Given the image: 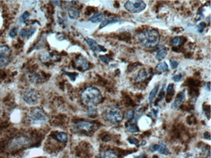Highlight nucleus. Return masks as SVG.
<instances>
[{"label":"nucleus","instance_id":"f257e3e1","mask_svg":"<svg viewBox=\"0 0 211 158\" xmlns=\"http://www.w3.org/2000/svg\"><path fill=\"white\" fill-rule=\"evenodd\" d=\"M160 35L157 31L154 29L145 30L139 33L137 36V41L139 45L144 48H153L159 43Z\"/></svg>","mask_w":211,"mask_h":158},{"label":"nucleus","instance_id":"f03ea898","mask_svg":"<svg viewBox=\"0 0 211 158\" xmlns=\"http://www.w3.org/2000/svg\"><path fill=\"white\" fill-rule=\"evenodd\" d=\"M81 100L82 102L87 106L95 107L102 100V96L97 88L89 86L82 92Z\"/></svg>","mask_w":211,"mask_h":158},{"label":"nucleus","instance_id":"7ed1b4c3","mask_svg":"<svg viewBox=\"0 0 211 158\" xmlns=\"http://www.w3.org/2000/svg\"><path fill=\"white\" fill-rule=\"evenodd\" d=\"M103 116L106 120L112 124H118L123 119L121 110L115 105H110L106 107L103 111Z\"/></svg>","mask_w":211,"mask_h":158},{"label":"nucleus","instance_id":"20e7f679","mask_svg":"<svg viewBox=\"0 0 211 158\" xmlns=\"http://www.w3.org/2000/svg\"><path fill=\"white\" fill-rule=\"evenodd\" d=\"M27 119L32 125H41L46 123L48 117L42 109L35 108L29 112Z\"/></svg>","mask_w":211,"mask_h":158},{"label":"nucleus","instance_id":"39448f33","mask_svg":"<svg viewBox=\"0 0 211 158\" xmlns=\"http://www.w3.org/2000/svg\"><path fill=\"white\" fill-rule=\"evenodd\" d=\"M125 8L132 13H139L146 8V4L140 0L127 1L125 4Z\"/></svg>","mask_w":211,"mask_h":158},{"label":"nucleus","instance_id":"423d86ee","mask_svg":"<svg viewBox=\"0 0 211 158\" xmlns=\"http://www.w3.org/2000/svg\"><path fill=\"white\" fill-rule=\"evenodd\" d=\"M23 100L28 105H36L39 101V94L34 89H27L23 95Z\"/></svg>","mask_w":211,"mask_h":158},{"label":"nucleus","instance_id":"0eeeda50","mask_svg":"<svg viewBox=\"0 0 211 158\" xmlns=\"http://www.w3.org/2000/svg\"><path fill=\"white\" fill-rule=\"evenodd\" d=\"M11 50L8 46H0V68L7 66L11 60Z\"/></svg>","mask_w":211,"mask_h":158},{"label":"nucleus","instance_id":"6e6552de","mask_svg":"<svg viewBox=\"0 0 211 158\" xmlns=\"http://www.w3.org/2000/svg\"><path fill=\"white\" fill-rule=\"evenodd\" d=\"M74 127L78 131H83L86 133L92 132L95 128V124L92 122L86 121V120H79L74 124Z\"/></svg>","mask_w":211,"mask_h":158},{"label":"nucleus","instance_id":"1a4fd4ad","mask_svg":"<svg viewBox=\"0 0 211 158\" xmlns=\"http://www.w3.org/2000/svg\"><path fill=\"white\" fill-rule=\"evenodd\" d=\"M149 149L151 152H156L157 151L159 153L162 154V155H169L170 152L168 148L167 147V146L163 143H159V144L153 145L152 147H149Z\"/></svg>","mask_w":211,"mask_h":158},{"label":"nucleus","instance_id":"9d476101","mask_svg":"<svg viewBox=\"0 0 211 158\" xmlns=\"http://www.w3.org/2000/svg\"><path fill=\"white\" fill-rule=\"evenodd\" d=\"M86 42L87 44L88 45V46L90 47V49L94 51V52H101V51H107L106 49H104L102 45H99L94 40L92 39H89V38H86L85 39Z\"/></svg>","mask_w":211,"mask_h":158},{"label":"nucleus","instance_id":"9b49d317","mask_svg":"<svg viewBox=\"0 0 211 158\" xmlns=\"http://www.w3.org/2000/svg\"><path fill=\"white\" fill-rule=\"evenodd\" d=\"M75 64L78 68H80L81 70H88L89 68V63L88 61L83 56H79L75 59Z\"/></svg>","mask_w":211,"mask_h":158},{"label":"nucleus","instance_id":"f8f14e48","mask_svg":"<svg viewBox=\"0 0 211 158\" xmlns=\"http://www.w3.org/2000/svg\"><path fill=\"white\" fill-rule=\"evenodd\" d=\"M185 99H186V91H181L178 95L176 96V97L175 100H174V102H173V107L174 108H178L181 105H182V103L184 102Z\"/></svg>","mask_w":211,"mask_h":158},{"label":"nucleus","instance_id":"ddd939ff","mask_svg":"<svg viewBox=\"0 0 211 158\" xmlns=\"http://www.w3.org/2000/svg\"><path fill=\"white\" fill-rule=\"evenodd\" d=\"M97 158H118V156L116 152H114L113 151L111 150H107L103 151L101 153L99 154Z\"/></svg>","mask_w":211,"mask_h":158},{"label":"nucleus","instance_id":"4468645a","mask_svg":"<svg viewBox=\"0 0 211 158\" xmlns=\"http://www.w3.org/2000/svg\"><path fill=\"white\" fill-rule=\"evenodd\" d=\"M34 32H35V29H33V28L27 29H27H22L20 31V36L23 39H27L30 36H32L34 34Z\"/></svg>","mask_w":211,"mask_h":158},{"label":"nucleus","instance_id":"2eb2a0df","mask_svg":"<svg viewBox=\"0 0 211 158\" xmlns=\"http://www.w3.org/2000/svg\"><path fill=\"white\" fill-rule=\"evenodd\" d=\"M148 77V72L146 69H143L137 74V76L135 77V81H142L144 79H146Z\"/></svg>","mask_w":211,"mask_h":158},{"label":"nucleus","instance_id":"dca6fc26","mask_svg":"<svg viewBox=\"0 0 211 158\" xmlns=\"http://www.w3.org/2000/svg\"><path fill=\"white\" fill-rule=\"evenodd\" d=\"M104 19V15L101 13H98L94 14L92 18H90V21L94 23H97V22H103Z\"/></svg>","mask_w":211,"mask_h":158},{"label":"nucleus","instance_id":"f3484780","mask_svg":"<svg viewBox=\"0 0 211 158\" xmlns=\"http://www.w3.org/2000/svg\"><path fill=\"white\" fill-rule=\"evenodd\" d=\"M55 138L61 143H66L68 141V135L65 133H58L55 134Z\"/></svg>","mask_w":211,"mask_h":158},{"label":"nucleus","instance_id":"a211bd4d","mask_svg":"<svg viewBox=\"0 0 211 158\" xmlns=\"http://www.w3.org/2000/svg\"><path fill=\"white\" fill-rule=\"evenodd\" d=\"M119 18H108V19H106V20H103V22H102V24H101V27L100 28H103V27H107V25L109 24H111V23H115L119 22Z\"/></svg>","mask_w":211,"mask_h":158},{"label":"nucleus","instance_id":"6ab92c4d","mask_svg":"<svg viewBox=\"0 0 211 158\" xmlns=\"http://www.w3.org/2000/svg\"><path fill=\"white\" fill-rule=\"evenodd\" d=\"M126 129H127V131L130 132V133H138L139 131V128L135 124V122H132V121H131L130 124H127Z\"/></svg>","mask_w":211,"mask_h":158},{"label":"nucleus","instance_id":"aec40b11","mask_svg":"<svg viewBox=\"0 0 211 158\" xmlns=\"http://www.w3.org/2000/svg\"><path fill=\"white\" fill-rule=\"evenodd\" d=\"M167 54V50H165V49H162V50H158V52L156 54V59L160 61V60H162V59H163L166 57Z\"/></svg>","mask_w":211,"mask_h":158},{"label":"nucleus","instance_id":"412c9836","mask_svg":"<svg viewBox=\"0 0 211 158\" xmlns=\"http://www.w3.org/2000/svg\"><path fill=\"white\" fill-rule=\"evenodd\" d=\"M156 70L158 72H165L168 70V66L165 62H162V63H158L156 66Z\"/></svg>","mask_w":211,"mask_h":158},{"label":"nucleus","instance_id":"4be33fe9","mask_svg":"<svg viewBox=\"0 0 211 158\" xmlns=\"http://www.w3.org/2000/svg\"><path fill=\"white\" fill-rule=\"evenodd\" d=\"M79 12L76 9H69L68 11V15L71 19H76L79 17Z\"/></svg>","mask_w":211,"mask_h":158},{"label":"nucleus","instance_id":"5701e85b","mask_svg":"<svg viewBox=\"0 0 211 158\" xmlns=\"http://www.w3.org/2000/svg\"><path fill=\"white\" fill-rule=\"evenodd\" d=\"M183 41H184L183 37H181V36H176L175 38H173V40L171 41V45H174V46H180V45L183 43Z\"/></svg>","mask_w":211,"mask_h":158},{"label":"nucleus","instance_id":"b1692460","mask_svg":"<svg viewBox=\"0 0 211 158\" xmlns=\"http://www.w3.org/2000/svg\"><path fill=\"white\" fill-rule=\"evenodd\" d=\"M157 92H158V87H157V86H155L153 90L151 91V92H150V94H149V96H148V101H149L150 104L152 103V101H153V99H154L155 96L157 95Z\"/></svg>","mask_w":211,"mask_h":158},{"label":"nucleus","instance_id":"393cba45","mask_svg":"<svg viewBox=\"0 0 211 158\" xmlns=\"http://www.w3.org/2000/svg\"><path fill=\"white\" fill-rule=\"evenodd\" d=\"M88 115L89 117H95L97 115V110L95 107H89L88 111Z\"/></svg>","mask_w":211,"mask_h":158},{"label":"nucleus","instance_id":"a878e982","mask_svg":"<svg viewBox=\"0 0 211 158\" xmlns=\"http://www.w3.org/2000/svg\"><path fill=\"white\" fill-rule=\"evenodd\" d=\"M174 92V86L172 84H169L167 89V96H172Z\"/></svg>","mask_w":211,"mask_h":158},{"label":"nucleus","instance_id":"bb28decb","mask_svg":"<svg viewBox=\"0 0 211 158\" xmlns=\"http://www.w3.org/2000/svg\"><path fill=\"white\" fill-rule=\"evenodd\" d=\"M29 17H30V13L28 12H25L20 18V22L24 23L29 18Z\"/></svg>","mask_w":211,"mask_h":158},{"label":"nucleus","instance_id":"cd10ccee","mask_svg":"<svg viewBox=\"0 0 211 158\" xmlns=\"http://www.w3.org/2000/svg\"><path fill=\"white\" fill-rule=\"evenodd\" d=\"M135 117V112L133 111V110H129V111H127L126 114V118L127 119H133Z\"/></svg>","mask_w":211,"mask_h":158},{"label":"nucleus","instance_id":"c85d7f7f","mask_svg":"<svg viewBox=\"0 0 211 158\" xmlns=\"http://www.w3.org/2000/svg\"><path fill=\"white\" fill-rule=\"evenodd\" d=\"M170 63H171V67L172 69H175V68H177V66H178V61L175 59H171Z\"/></svg>","mask_w":211,"mask_h":158},{"label":"nucleus","instance_id":"c756f323","mask_svg":"<svg viewBox=\"0 0 211 158\" xmlns=\"http://www.w3.org/2000/svg\"><path fill=\"white\" fill-rule=\"evenodd\" d=\"M99 59H101V61L103 62L104 63H108L110 62V60H111V59H109L107 56H106V55H100V56H99Z\"/></svg>","mask_w":211,"mask_h":158},{"label":"nucleus","instance_id":"7c9ffc66","mask_svg":"<svg viewBox=\"0 0 211 158\" xmlns=\"http://www.w3.org/2000/svg\"><path fill=\"white\" fill-rule=\"evenodd\" d=\"M183 77V75L182 74H176V75H174L172 77V79L174 80L175 81H180Z\"/></svg>","mask_w":211,"mask_h":158},{"label":"nucleus","instance_id":"2f4dec72","mask_svg":"<svg viewBox=\"0 0 211 158\" xmlns=\"http://www.w3.org/2000/svg\"><path fill=\"white\" fill-rule=\"evenodd\" d=\"M17 34H18V28H13V29L10 32V36H11L12 38H15L16 36H17Z\"/></svg>","mask_w":211,"mask_h":158},{"label":"nucleus","instance_id":"473e14b6","mask_svg":"<svg viewBox=\"0 0 211 158\" xmlns=\"http://www.w3.org/2000/svg\"><path fill=\"white\" fill-rule=\"evenodd\" d=\"M205 22H201L199 26H198V28H197V30H198V32H203V30L205 29Z\"/></svg>","mask_w":211,"mask_h":158},{"label":"nucleus","instance_id":"72a5a7b5","mask_svg":"<svg viewBox=\"0 0 211 158\" xmlns=\"http://www.w3.org/2000/svg\"><path fill=\"white\" fill-rule=\"evenodd\" d=\"M129 142H130L131 144H135L136 145V146H139V145H138L139 144V142L136 140L135 138H129Z\"/></svg>","mask_w":211,"mask_h":158},{"label":"nucleus","instance_id":"f704fd0d","mask_svg":"<svg viewBox=\"0 0 211 158\" xmlns=\"http://www.w3.org/2000/svg\"><path fill=\"white\" fill-rule=\"evenodd\" d=\"M204 136H205V137H206L207 139H210V133H208V132H207V133H205L204 134Z\"/></svg>","mask_w":211,"mask_h":158},{"label":"nucleus","instance_id":"c9c22d12","mask_svg":"<svg viewBox=\"0 0 211 158\" xmlns=\"http://www.w3.org/2000/svg\"><path fill=\"white\" fill-rule=\"evenodd\" d=\"M135 158H145V157H144V155H140V156H139V157H137Z\"/></svg>","mask_w":211,"mask_h":158}]
</instances>
